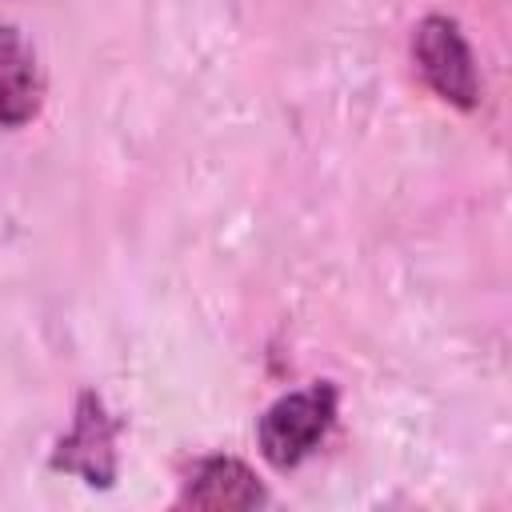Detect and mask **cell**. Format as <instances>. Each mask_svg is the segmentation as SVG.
<instances>
[{
  "mask_svg": "<svg viewBox=\"0 0 512 512\" xmlns=\"http://www.w3.org/2000/svg\"><path fill=\"white\" fill-rule=\"evenodd\" d=\"M332 424H336V388L328 380L308 384V388L288 392L264 408L260 428H256L260 452L272 468L288 472L324 444Z\"/></svg>",
  "mask_w": 512,
  "mask_h": 512,
  "instance_id": "1",
  "label": "cell"
},
{
  "mask_svg": "<svg viewBox=\"0 0 512 512\" xmlns=\"http://www.w3.org/2000/svg\"><path fill=\"white\" fill-rule=\"evenodd\" d=\"M44 80L32 44L12 28L0 24V124L20 128L40 112Z\"/></svg>",
  "mask_w": 512,
  "mask_h": 512,
  "instance_id": "5",
  "label": "cell"
},
{
  "mask_svg": "<svg viewBox=\"0 0 512 512\" xmlns=\"http://www.w3.org/2000/svg\"><path fill=\"white\" fill-rule=\"evenodd\" d=\"M412 56H416V68L424 76V84L452 108H476L480 100V76H476V60H472V48L460 32L456 20L448 16H424L416 24V36H412Z\"/></svg>",
  "mask_w": 512,
  "mask_h": 512,
  "instance_id": "2",
  "label": "cell"
},
{
  "mask_svg": "<svg viewBox=\"0 0 512 512\" xmlns=\"http://www.w3.org/2000/svg\"><path fill=\"white\" fill-rule=\"evenodd\" d=\"M268 492L264 484L256 480V472L244 464V460H232V456H208L196 464L192 480L184 484L180 492V508H256L264 504Z\"/></svg>",
  "mask_w": 512,
  "mask_h": 512,
  "instance_id": "4",
  "label": "cell"
},
{
  "mask_svg": "<svg viewBox=\"0 0 512 512\" xmlns=\"http://www.w3.org/2000/svg\"><path fill=\"white\" fill-rule=\"evenodd\" d=\"M56 472H76L92 488H108L116 480V424L108 420L96 392H80L68 436L52 452Z\"/></svg>",
  "mask_w": 512,
  "mask_h": 512,
  "instance_id": "3",
  "label": "cell"
}]
</instances>
